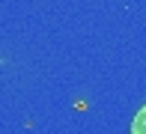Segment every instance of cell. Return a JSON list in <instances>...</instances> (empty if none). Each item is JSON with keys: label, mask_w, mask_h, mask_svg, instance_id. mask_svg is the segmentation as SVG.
<instances>
[{"label": "cell", "mask_w": 146, "mask_h": 134, "mask_svg": "<svg viewBox=\"0 0 146 134\" xmlns=\"http://www.w3.org/2000/svg\"><path fill=\"white\" fill-rule=\"evenodd\" d=\"M131 134H146V104L134 113V119H131Z\"/></svg>", "instance_id": "6da1fadb"}]
</instances>
